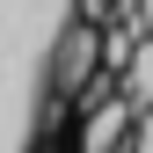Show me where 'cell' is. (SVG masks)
I'll return each instance as SVG.
<instances>
[{
	"mask_svg": "<svg viewBox=\"0 0 153 153\" xmlns=\"http://www.w3.org/2000/svg\"><path fill=\"white\" fill-rule=\"evenodd\" d=\"M124 95H131V109H153V36L131 51V66H124Z\"/></svg>",
	"mask_w": 153,
	"mask_h": 153,
	"instance_id": "3",
	"label": "cell"
},
{
	"mask_svg": "<svg viewBox=\"0 0 153 153\" xmlns=\"http://www.w3.org/2000/svg\"><path fill=\"white\" fill-rule=\"evenodd\" d=\"M131 22H139V29L153 36V0H139V15H131Z\"/></svg>",
	"mask_w": 153,
	"mask_h": 153,
	"instance_id": "5",
	"label": "cell"
},
{
	"mask_svg": "<svg viewBox=\"0 0 153 153\" xmlns=\"http://www.w3.org/2000/svg\"><path fill=\"white\" fill-rule=\"evenodd\" d=\"M124 153H153V109H139V124H131V139H124Z\"/></svg>",
	"mask_w": 153,
	"mask_h": 153,
	"instance_id": "4",
	"label": "cell"
},
{
	"mask_svg": "<svg viewBox=\"0 0 153 153\" xmlns=\"http://www.w3.org/2000/svg\"><path fill=\"white\" fill-rule=\"evenodd\" d=\"M88 66H95V29H66V44H59V88H80L88 80Z\"/></svg>",
	"mask_w": 153,
	"mask_h": 153,
	"instance_id": "2",
	"label": "cell"
},
{
	"mask_svg": "<svg viewBox=\"0 0 153 153\" xmlns=\"http://www.w3.org/2000/svg\"><path fill=\"white\" fill-rule=\"evenodd\" d=\"M131 124H139V109H131V95H95V109H88V124H80V153H124L131 139Z\"/></svg>",
	"mask_w": 153,
	"mask_h": 153,
	"instance_id": "1",
	"label": "cell"
}]
</instances>
